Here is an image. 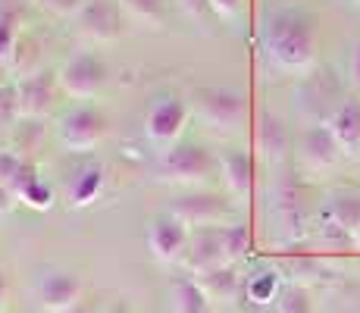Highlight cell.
I'll return each mask as SVG.
<instances>
[{
    "mask_svg": "<svg viewBox=\"0 0 360 313\" xmlns=\"http://www.w3.org/2000/svg\"><path fill=\"white\" fill-rule=\"evenodd\" d=\"M169 213L176 219H182L191 232L198 229H217L229 219L232 207L223 194H210V191H195V194H182L176 204L169 207Z\"/></svg>",
    "mask_w": 360,
    "mask_h": 313,
    "instance_id": "8992f818",
    "label": "cell"
},
{
    "mask_svg": "<svg viewBox=\"0 0 360 313\" xmlns=\"http://www.w3.org/2000/svg\"><path fill=\"white\" fill-rule=\"evenodd\" d=\"M348 75H351V82H354V88H360V41L354 44V51H351V60H348Z\"/></svg>",
    "mask_w": 360,
    "mask_h": 313,
    "instance_id": "836d02e7",
    "label": "cell"
},
{
    "mask_svg": "<svg viewBox=\"0 0 360 313\" xmlns=\"http://www.w3.org/2000/svg\"><path fill=\"white\" fill-rule=\"evenodd\" d=\"M69 313H91V301H82V304H79V307H72V310H69Z\"/></svg>",
    "mask_w": 360,
    "mask_h": 313,
    "instance_id": "d590c367",
    "label": "cell"
},
{
    "mask_svg": "<svg viewBox=\"0 0 360 313\" xmlns=\"http://www.w3.org/2000/svg\"><path fill=\"white\" fill-rule=\"evenodd\" d=\"M57 138L66 151L82 154V151H94L107 138V120L101 110L94 107H72L60 116Z\"/></svg>",
    "mask_w": 360,
    "mask_h": 313,
    "instance_id": "277c9868",
    "label": "cell"
},
{
    "mask_svg": "<svg viewBox=\"0 0 360 313\" xmlns=\"http://www.w3.org/2000/svg\"><path fill=\"white\" fill-rule=\"evenodd\" d=\"M354 245H357V248H360V232H357V235H354Z\"/></svg>",
    "mask_w": 360,
    "mask_h": 313,
    "instance_id": "f35d334b",
    "label": "cell"
},
{
    "mask_svg": "<svg viewBox=\"0 0 360 313\" xmlns=\"http://www.w3.org/2000/svg\"><path fill=\"white\" fill-rule=\"evenodd\" d=\"M342 154H360V101H345L326 122Z\"/></svg>",
    "mask_w": 360,
    "mask_h": 313,
    "instance_id": "44dd1931",
    "label": "cell"
},
{
    "mask_svg": "<svg viewBox=\"0 0 360 313\" xmlns=\"http://www.w3.org/2000/svg\"><path fill=\"white\" fill-rule=\"evenodd\" d=\"M103 82H107V66H103V60H98L94 53H79V57L66 60L63 66L57 69L60 91L69 97H79V101L94 97L103 88Z\"/></svg>",
    "mask_w": 360,
    "mask_h": 313,
    "instance_id": "52a82bcc",
    "label": "cell"
},
{
    "mask_svg": "<svg viewBox=\"0 0 360 313\" xmlns=\"http://www.w3.org/2000/svg\"><path fill=\"white\" fill-rule=\"evenodd\" d=\"M10 191H13V198H19L22 204H29L32 210H47V207L53 204V191H51V185H47L44 179L38 176V170H34L29 160H25L22 170L16 172V179H13Z\"/></svg>",
    "mask_w": 360,
    "mask_h": 313,
    "instance_id": "ffe728a7",
    "label": "cell"
},
{
    "mask_svg": "<svg viewBox=\"0 0 360 313\" xmlns=\"http://www.w3.org/2000/svg\"><path fill=\"white\" fill-rule=\"evenodd\" d=\"M301 166L310 172H326L338 163L342 148H338L335 135L329 132V125H310L301 135V148H297Z\"/></svg>",
    "mask_w": 360,
    "mask_h": 313,
    "instance_id": "5bb4252c",
    "label": "cell"
},
{
    "mask_svg": "<svg viewBox=\"0 0 360 313\" xmlns=\"http://www.w3.org/2000/svg\"><path fill=\"white\" fill-rule=\"evenodd\" d=\"M191 113L213 132H238L245 125L248 103L235 88H198L191 94Z\"/></svg>",
    "mask_w": 360,
    "mask_h": 313,
    "instance_id": "3957f363",
    "label": "cell"
},
{
    "mask_svg": "<svg viewBox=\"0 0 360 313\" xmlns=\"http://www.w3.org/2000/svg\"><path fill=\"white\" fill-rule=\"evenodd\" d=\"M75 23H79L82 38H88V41H116L120 34H126L122 6L107 4V0H94V4H88Z\"/></svg>",
    "mask_w": 360,
    "mask_h": 313,
    "instance_id": "8fae6325",
    "label": "cell"
},
{
    "mask_svg": "<svg viewBox=\"0 0 360 313\" xmlns=\"http://www.w3.org/2000/svg\"><path fill=\"white\" fill-rule=\"evenodd\" d=\"M219 172H223V182L229 188L232 198L245 200L254 188V157L245 151H226L219 154Z\"/></svg>",
    "mask_w": 360,
    "mask_h": 313,
    "instance_id": "ac0fdd59",
    "label": "cell"
},
{
    "mask_svg": "<svg viewBox=\"0 0 360 313\" xmlns=\"http://www.w3.org/2000/svg\"><path fill=\"white\" fill-rule=\"evenodd\" d=\"M41 10H47L51 16L60 19H79L82 10L88 6V0H38Z\"/></svg>",
    "mask_w": 360,
    "mask_h": 313,
    "instance_id": "4dcf8cb0",
    "label": "cell"
},
{
    "mask_svg": "<svg viewBox=\"0 0 360 313\" xmlns=\"http://www.w3.org/2000/svg\"><path fill=\"white\" fill-rule=\"evenodd\" d=\"M182 263H185V269H188V273H195V279H198V276H204V273H210V269L226 267L223 226L198 229V232H191V241H188V250H185Z\"/></svg>",
    "mask_w": 360,
    "mask_h": 313,
    "instance_id": "7c38bea8",
    "label": "cell"
},
{
    "mask_svg": "<svg viewBox=\"0 0 360 313\" xmlns=\"http://www.w3.org/2000/svg\"><path fill=\"white\" fill-rule=\"evenodd\" d=\"M19 116V97H16V85H0V132L10 129Z\"/></svg>",
    "mask_w": 360,
    "mask_h": 313,
    "instance_id": "f546056e",
    "label": "cell"
},
{
    "mask_svg": "<svg viewBox=\"0 0 360 313\" xmlns=\"http://www.w3.org/2000/svg\"><path fill=\"white\" fill-rule=\"evenodd\" d=\"M188 241H191V229L185 226L182 219L172 217L169 210L150 219L148 248H150V254H154V260H160V263H182L185 250H188Z\"/></svg>",
    "mask_w": 360,
    "mask_h": 313,
    "instance_id": "ba28073f",
    "label": "cell"
},
{
    "mask_svg": "<svg viewBox=\"0 0 360 313\" xmlns=\"http://www.w3.org/2000/svg\"><path fill=\"white\" fill-rule=\"evenodd\" d=\"M342 103L345 101H338V82L329 69L326 72H316L314 79L304 85L301 110H304V116L314 120V125H326L332 120V113H335Z\"/></svg>",
    "mask_w": 360,
    "mask_h": 313,
    "instance_id": "4fadbf2b",
    "label": "cell"
},
{
    "mask_svg": "<svg viewBox=\"0 0 360 313\" xmlns=\"http://www.w3.org/2000/svg\"><path fill=\"white\" fill-rule=\"evenodd\" d=\"M285 273L292 276L288 285H301V288H310V285L323 282L329 276V267L314 254H297V257H288L285 260Z\"/></svg>",
    "mask_w": 360,
    "mask_h": 313,
    "instance_id": "d4e9b609",
    "label": "cell"
},
{
    "mask_svg": "<svg viewBox=\"0 0 360 313\" xmlns=\"http://www.w3.org/2000/svg\"><path fill=\"white\" fill-rule=\"evenodd\" d=\"M351 4H354V6H360V0H351Z\"/></svg>",
    "mask_w": 360,
    "mask_h": 313,
    "instance_id": "ab89813d",
    "label": "cell"
},
{
    "mask_svg": "<svg viewBox=\"0 0 360 313\" xmlns=\"http://www.w3.org/2000/svg\"><path fill=\"white\" fill-rule=\"evenodd\" d=\"M217 170H219V157H213L204 144H172L169 151H163L154 166L160 182L182 188L204 185Z\"/></svg>",
    "mask_w": 360,
    "mask_h": 313,
    "instance_id": "7a4b0ae2",
    "label": "cell"
},
{
    "mask_svg": "<svg viewBox=\"0 0 360 313\" xmlns=\"http://www.w3.org/2000/svg\"><path fill=\"white\" fill-rule=\"evenodd\" d=\"M57 72H34L16 82V97H19V116L22 120H41L47 110L53 107L57 97Z\"/></svg>",
    "mask_w": 360,
    "mask_h": 313,
    "instance_id": "30bf717a",
    "label": "cell"
},
{
    "mask_svg": "<svg viewBox=\"0 0 360 313\" xmlns=\"http://www.w3.org/2000/svg\"><path fill=\"white\" fill-rule=\"evenodd\" d=\"M176 4H179V10L191 19V23H195V19H198V23H204V19L213 13L207 0H176Z\"/></svg>",
    "mask_w": 360,
    "mask_h": 313,
    "instance_id": "1f68e13d",
    "label": "cell"
},
{
    "mask_svg": "<svg viewBox=\"0 0 360 313\" xmlns=\"http://www.w3.org/2000/svg\"><path fill=\"white\" fill-rule=\"evenodd\" d=\"M191 116V103L182 101L179 94H160L154 103H150L148 116H144V132L154 144H163V148H172L176 138L182 135L185 122Z\"/></svg>",
    "mask_w": 360,
    "mask_h": 313,
    "instance_id": "5b68a950",
    "label": "cell"
},
{
    "mask_svg": "<svg viewBox=\"0 0 360 313\" xmlns=\"http://www.w3.org/2000/svg\"><path fill=\"white\" fill-rule=\"evenodd\" d=\"M326 219L354 238L360 232V194H335L326 207Z\"/></svg>",
    "mask_w": 360,
    "mask_h": 313,
    "instance_id": "cb8c5ba5",
    "label": "cell"
},
{
    "mask_svg": "<svg viewBox=\"0 0 360 313\" xmlns=\"http://www.w3.org/2000/svg\"><path fill=\"white\" fill-rule=\"evenodd\" d=\"M198 285L210 304H232L238 295H245V276H238V267H219L198 276Z\"/></svg>",
    "mask_w": 360,
    "mask_h": 313,
    "instance_id": "d6986e66",
    "label": "cell"
},
{
    "mask_svg": "<svg viewBox=\"0 0 360 313\" xmlns=\"http://www.w3.org/2000/svg\"><path fill=\"white\" fill-rule=\"evenodd\" d=\"M169 304L172 313H210V298L204 295V288L198 285V279H176L169 288Z\"/></svg>",
    "mask_w": 360,
    "mask_h": 313,
    "instance_id": "7402d4cb",
    "label": "cell"
},
{
    "mask_svg": "<svg viewBox=\"0 0 360 313\" xmlns=\"http://www.w3.org/2000/svg\"><path fill=\"white\" fill-rule=\"evenodd\" d=\"M85 301L82 279L69 269H47L38 279V304L44 313H69Z\"/></svg>",
    "mask_w": 360,
    "mask_h": 313,
    "instance_id": "9c48e42d",
    "label": "cell"
},
{
    "mask_svg": "<svg viewBox=\"0 0 360 313\" xmlns=\"http://www.w3.org/2000/svg\"><path fill=\"white\" fill-rule=\"evenodd\" d=\"M285 285L279 282V273L276 269H254L251 276H245V298L257 307H266V304H276V298L282 295Z\"/></svg>",
    "mask_w": 360,
    "mask_h": 313,
    "instance_id": "603a6c76",
    "label": "cell"
},
{
    "mask_svg": "<svg viewBox=\"0 0 360 313\" xmlns=\"http://www.w3.org/2000/svg\"><path fill=\"white\" fill-rule=\"evenodd\" d=\"M16 41H19V16L10 6H0V66H6L16 57Z\"/></svg>",
    "mask_w": 360,
    "mask_h": 313,
    "instance_id": "4316f807",
    "label": "cell"
},
{
    "mask_svg": "<svg viewBox=\"0 0 360 313\" xmlns=\"http://www.w3.org/2000/svg\"><path fill=\"white\" fill-rule=\"evenodd\" d=\"M13 207V191H6L4 185H0V217H6Z\"/></svg>",
    "mask_w": 360,
    "mask_h": 313,
    "instance_id": "e575fe53",
    "label": "cell"
},
{
    "mask_svg": "<svg viewBox=\"0 0 360 313\" xmlns=\"http://www.w3.org/2000/svg\"><path fill=\"white\" fill-rule=\"evenodd\" d=\"M263 57L282 72H307L316 60V29L301 10H276L260 29Z\"/></svg>",
    "mask_w": 360,
    "mask_h": 313,
    "instance_id": "6da1fadb",
    "label": "cell"
},
{
    "mask_svg": "<svg viewBox=\"0 0 360 313\" xmlns=\"http://www.w3.org/2000/svg\"><path fill=\"white\" fill-rule=\"evenodd\" d=\"M273 213H276V229L282 232L285 241H295L304 235V229H307V207H304V198L295 185H282L276 191Z\"/></svg>",
    "mask_w": 360,
    "mask_h": 313,
    "instance_id": "2e32d148",
    "label": "cell"
},
{
    "mask_svg": "<svg viewBox=\"0 0 360 313\" xmlns=\"http://www.w3.org/2000/svg\"><path fill=\"white\" fill-rule=\"evenodd\" d=\"M103 185H107V172H103L101 163H85L66 185V204L72 210H85L88 204L101 198Z\"/></svg>",
    "mask_w": 360,
    "mask_h": 313,
    "instance_id": "e0dca14e",
    "label": "cell"
},
{
    "mask_svg": "<svg viewBox=\"0 0 360 313\" xmlns=\"http://www.w3.org/2000/svg\"><path fill=\"white\" fill-rule=\"evenodd\" d=\"M276 313H314L310 291L301 288V285H285L282 295L276 298Z\"/></svg>",
    "mask_w": 360,
    "mask_h": 313,
    "instance_id": "f1b7e54d",
    "label": "cell"
},
{
    "mask_svg": "<svg viewBox=\"0 0 360 313\" xmlns=\"http://www.w3.org/2000/svg\"><path fill=\"white\" fill-rule=\"evenodd\" d=\"M251 250V232L245 226H223V254L226 267H238Z\"/></svg>",
    "mask_w": 360,
    "mask_h": 313,
    "instance_id": "484cf974",
    "label": "cell"
},
{
    "mask_svg": "<svg viewBox=\"0 0 360 313\" xmlns=\"http://www.w3.org/2000/svg\"><path fill=\"white\" fill-rule=\"evenodd\" d=\"M122 13L144 25H160L166 19V0H120Z\"/></svg>",
    "mask_w": 360,
    "mask_h": 313,
    "instance_id": "83f0119b",
    "label": "cell"
},
{
    "mask_svg": "<svg viewBox=\"0 0 360 313\" xmlns=\"http://www.w3.org/2000/svg\"><path fill=\"white\" fill-rule=\"evenodd\" d=\"M288 129L279 116L273 113H260L257 116V125H254V151L263 163L276 166L288 157Z\"/></svg>",
    "mask_w": 360,
    "mask_h": 313,
    "instance_id": "9a60e30c",
    "label": "cell"
},
{
    "mask_svg": "<svg viewBox=\"0 0 360 313\" xmlns=\"http://www.w3.org/2000/svg\"><path fill=\"white\" fill-rule=\"evenodd\" d=\"M110 313H129V307H122V304H120V307H113Z\"/></svg>",
    "mask_w": 360,
    "mask_h": 313,
    "instance_id": "74e56055",
    "label": "cell"
},
{
    "mask_svg": "<svg viewBox=\"0 0 360 313\" xmlns=\"http://www.w3.org/2000/svg\"><path fill=\"white\" fill-rule=\"evenodd\" d=\"M4 301H6V279H4V273H0V307H4Z\"/></svg>",
    "mask_w": 360,
    "mask_h": 313,
    "instance_id": "8d00e7d4",
    "label": "cell"
},
{
    "mask_svg": "<svg viewBox=\"0 0 360 313\" xmlns=\"http://www.w3.org/2000/svg\"><path fill=\"white\" fill-rule=\"evenodd\" d=\"M210 4V10H213V16H219V19H235L241 13V4L245 0H207Z\"/></svg>",
    "mask_w": 360,
    "mask_h": 313,
    "instance_id": "d6a6232c",
    "label": "cell"
}]
</instances>
